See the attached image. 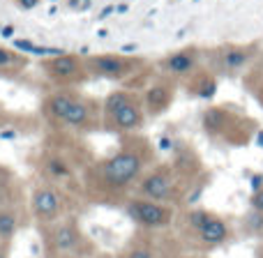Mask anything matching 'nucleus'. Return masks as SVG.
<instances>
[{
  "label": "nucleus",
  "mask_w": 263,
  "mask_h": 258,
  "mask_svg": "<svg viewBox=\"0 0 263 258\" xmlns=\"http://www.w3.org/2000/svg\"><path fill=\"white\" fill-rule=\"evenodd\" d=\"M155 166V150L145 136L127 134L111 154L90 162L81 175V189L90 203L120 205L134 196L141 177Z\"/></svg>",
  "instance_id": "f257e3e1"
},
{
  "label": "nucleus",
  "mask_w": 263,
  "mask_h": 258,
  "mask_svg": "<svg viewBox=\"0 0 263 258\" xmlns=\"http://www.w3.org/2000/svg\"><path fill=\"white\" fill-rule=\"evenodd\" d=\"M40 109H42V115L49 123L67 127V129L90 131L102 120V106L95 100L83 97L81 92L69 90V88L44 95Z\"/></svg>",
  "instance_id": "f03ea898"
},
{
  "label": "nucleus",
  "mask_w": 263,
  "mask_h": 258,
  "mask_svg": "<svg viewBox=\"0 0 263 258\" xmlns=\"http://www.w3.org/2000/svg\"><path fill=\"white\" fill-rule=\"evenodd\" d=\"M203 131L213 141H219L231 148H242L256 134V123L240 111V106L222 104L210 106L203 113Z\"/></svg>",
  "instance_id": "7ed1b4c3"
},
{
  "label": "nucleus",
  "mask_w": 263,
  "mask_h": 258,
  "mask_svg": "<svg viewBox=\"0 0 263 258\" xmlns=\"http://www.w3.org/2000/svg\"><path fill=\"white\" fill-rule=\"evenodd\" d=\"M40 235L44 258H92L97 254L77 214H69L49 228H40Z\"/></svg>",
  "instance_id": "20e7f679"
},
{
  "label": "nucleus",
  "mask_w": 263,
  "mask_h": 258,
  "mask_svg": "<svg viewBox=\"0 0 263 258\" xmlns=\"http://www.w3.org/2000/svg\"><path fill=\"white\" fill-rule=\"evenodd\" d=\"M182 231L201 251H210L231 242L233 228L222 214L205 208H190L182 214Z\"/></svg>",
  "instance_id": "39448f33"
},
{
  "label": "nucleus",
  "mask_w": 263,
  "mask_h": 258,
  "mask_svg": "<svg viewBox=\"0 0 263 258\" xmlns=\"http://www.w3.org/2000/svg\"><path fill=\"white\" fill-rule=\"evenodd\" d=\"M102 123L106 129L136 134L145 123L143 97L132 90H116L102 102Z\"/></svg>",
  "instance_id": "423d86ee"
},
{
  "label": "nucleus",
  "mask_w": 263,
  "mask_h": 258,
  "mask_svg": "<svg viewBox=\"0 0 263 258\" xmlns=\"http://www.w3.org/2000/svg\"><path fill=\"white\" fill-rule=\"evenodd\" d=\"M86 164H81L79 159V150L72 148L69 152L55 148L53 143H46L40 152V159H37V171L42 175V182H49V185H55L60 189L69 185H77L81 182L79 177V171H86Z\"/></svg>",
  "instance_id": "0eeeda50"
},
{
  "label": "nucleus",
  "mask_w": 263,
  "mask_h": 258,
  "mask_svg": "<svg viewBox=\"0 0 263 258\" xmlns=\"http://www.w3.org/2000/svg\"><path fill=\"white\" fill-rule=\"evenodd\" d=\"M28 210H30V219L35 222L37 228H49L72 214L67 212L65 189L49 185V182H37L32 187L30 196H28Z\"/></svg>",
  "instance_id": "6e6552de"
},
{
  "label": "nucleus",
  "mask_w": 263,
  "mask_h": 258,
  "mask_svg": "<svg viewBox=\"0 0 263 258\" xmlns=\"http://www.w3.org/2000/svg\"><path fill=\"white\" fill-rule=\"evenodd\" d=\"M125 214L136 224L139 231H166L176 222V208L166 203H157L150 199H141V196H129L127 203L123 205Z\"/></svg>",
  "instance_id": "1a4fd4ad"
},
{
  "label": "nucleus",
  "mask_w": 263,
  "mask_h": 258,
  "mask_svg": "<svg viewBox=\"0 0 263 258\" xmlns=\"http://www.w3.org/2000/svg\"><path fill=\"white\" fill-rule=\"evenodd\" d=\"M86 65H88V72L100 78H106V81H127L129 76L141 74L145 67L143 60L134 58V55H125V53L88 55Z\"/></svg>",
  "instance_id": "9d476101"
},
{
  "label": "nucleus",
  "mask_w": 263,
  "mask_h": 258,
  "mask_svg": "<svg viewBox=\"0 0 263 258\" xmlns=\"http://www.w3.org/2000/svg\"><path fill=\"white\" fill-rule=\"evenodd\" d=\"M42 72L51 78V81L60 83V86H77V83L86 81L88 65L81 55L77 53H63L55 58H44L42 60Z\"/></svg>",
  "instance_id": "9b49d317"
},
{
  "label": "nucleus",
  "mask_w": 263,
  "mask_h": 258,
  "mask_svg": "<svg viewBox=\"0 0 263 258\" xmlns=\"http://www.w3.org/2000/svg\"><path fill=\"white\" fill-rule=\"evenodd\" d=\"M201 63V49L199 46H185L180 51H171L166 58L157 60L159 74L171 81H187L199 72Z\"/></svg>",
  "instance_id": "f8f14e48"
},
{
  "label": "nucleus",
  "mask_w": 263,
  "mask_h": 258,
  "mask_svg": "<svg viewBox=\"0 0 263 258\" xmlns=\"http://www.w3.org/2000/svg\"><path fill=\"white\" fill-rule=\"evenodd\" d=\"M259 55V46L256 44H224L215 49V60L222 72H240L250 63H254Z\"/></svg>",
  "instance_id": "ddd939ff"
},
{
  "label": "nucleus",
  "mask_w": 263,
  "mask_h": 258,
  "mask_svg": "<svg viewBox=\"0 0 263 258\" xmlns=\"http://www.w3.org/2000/svg\"><path fill=\"white\" fill-rule=\"evenodd\" d=\"M173 97H176V81H171V78H166V76L157 78L155 83H150V86L145 88V95H143L145 113L159 115V113H164V111H168Z\"/></svg>",
  "instance_id": "4468645a"
},
{
  "label": "nucleus",
  "mask_w": 263,
  "mask_h": 258,
  "mask_svg": "<svg viewBox=\"0 0 263 258\" xmlns=\"http://www.w3.org/2000/svg\"><path fill=\"white\" fill-rule=\"evenodd\" d=\"M28 217H30V210H28L26 203L3 205L0 208V242L12 245V240L18 235V231L28 224Z\"/></svg>",
  "instance_id": "2eb2a0df"
},
{
  "label": "nucleus",
  "mask_w": 263,
  "mask_h": 258,
  "mask_svg": "<svg viewBox=\"0 0 263 258\" xmlns=\"http://www.w3.org/2000/svg\"><path fill=\"white\" fill-rule=\"evenodd\" d=\"M116 258H162V249L148 235V231H139L127 240V245L116 254Z\"/></svg>",
  "instance_id": "dca6fc26"
},
{
  "label": "nucleus",
  "mask_w": 263,
  "mask_h": 258,
  "mask_svg": "<svg viewBox=\"0 0 263 258\" xmlns=\"http://www.w3.org/2000/svg\"><path fill=\"white\" fill-rule=\"evenodd\" d=\"M23 203V191L18 185L16 173L9 166L0 164V208L3 205H18Z\"/></svg>",
  "instance_id": "f3484780"
},
{
  "label": "nucleus",
  "mask_w": 263,
  "mask_h": 258,
  "mask_svg": "<svg viewBox=\"0 0 263 258\" xmlns=\"http://www.w3.org/2000/svg\"><path fill=\"white\" fill-rule=\"evenodd\" d=\"M185 83L192 90V95L201 97V100H210V97L215 95V90H217V78H215V74L208 72V69H199V72L192 78H187Z\"/></svg>",
  "instance_id": "a211bd4d"
},
{
  "label": "nucleus",
  "mask_w": 263,
  "mask_h": 258,
  "mask_svg": "<svg viewBox=\"0 0 263 258\" xmlns=\"http://www.w3.org/2000/svg\"><path fill=\"white\" fill-rule=\"evenodd\" d=\"M28 65L26 55L18 53L14 49H7V46H0V69H7V72H21Z\"/></svg>",
  "instance_id": "6ab92c4d"
},
{
  "label": "nucleus",
  "mask_w": 263,
  "mask_h": 258,
  "mask_svg": "<svg viewBox=\"0 0 263 258\" xmlns=\"http://www.w3.org/2000/svg\"><path fill=\"white\" fill-rule=\"evenodd\" d=\"M242 81H245V86L250 88L252 95L256 97V102L263 106V60L247 72V76L242 78Z\"/></svg>",
  "instance_id": "aec40b11"
},
{
  "label": "nucleus",
  "mask_w": 263,
  "mask_h": 258,
  "mask_svg": "<svg viewBox=\"0 0 263 258\" xmlns=\"http://www.w3.org/2000/svg\"><path fill=\"white\" fill-rule=\"evenodd\" d=\"M242 231L252 237H261L263 240V212L250 210V212L242 217Z\"/></svg>",
  "instance_id": "412c9836"
},
{
  "label": "nucleus",
  "mask_w": 263,
  "mask_h": 258,
  "mask_svg": "<svg viewBox=\"0 0 263 258\" xmlns=\"http://www.w3.org/2000/svg\"><path fill=\"white\" fill-rule=\"evenodd\" d=\"M250 210L263 212V187H261L259 191H252V196H250Z\"/></svg>",
  "instance_id": "4be33fe9"
},
{
  "label": "nucleus",
  "mask_w": 263,
  "mask_h": 258,
  "mask_svg": "<svg viewBox=\"0 0 263 258\" xmlns=\"http://www.w3.org/2000/svg\"><path fill=\"white\" fill-rule=\"evenodd\" d=\"M16 3H18V7H23V9H32L40 5V0H16Z\"/></svg>",
  "instance_id": "5701e85b"
},
{
  "label": "nucleus",
  "mask_w": 263,
  "mask_h": 258,
  "mask_svg": "<svg viewBox=\"0 0 263 258\" xmlns=\"http://www.w3.org/2000/svg\"><path fill=\"white\" fill-rule=\"evenodd\" d=\"M159 150H171V138H168V136L159 138Z\"/></svg>",
  "instance_id": "b1692460"
},
{
  "label": "nucleus",
  "mask_w": 263,
  "mask_h": 258,
  "mask_svg": "<svg viewBox=\"0 0 263 258\" xmlns=\"http://www.w3.org/2000/svg\"><path fill=\"white\" fill-rule=\"evenodd\" d=\"M114 12H116V7H114V5H109V7H104V9H102V12H100V18L111 16V14H114Z\"/></svg>",
  "instance_id": "393cba45"
},
{
  "label": "nucleus",
  "mask_w": 263,
  "mask_h": 258,
  "mask_svg": "<svg viewBox=\"0 0 263 258\" xmlns=\"http://www.w3.org/2000/svg\"><path fill=\"white\" fill-rule=\"evenodd\" d=\"M7 254H9V245L0 242V258H7Z\"/></svg>",
  "instance_id": "a878e982"
},
{
  "label": "nucleus",
  "mask_w": 263,
  "mask_h": 258,
  "mask_svg": "<svg viewBox=\"0 0 263 258\" xmlns=\"http://www.w3.org/2000/svg\"><path fill=\"white\" fill-rule=\"evenodd\" d=\"M0 32H3V37H12V32H14V26H5V28H3V30H0Z\"/></svg>",
  "instance_id": "bb28decb"
},
{
  "label": "nucleus",
  "mask_w": 263,
  "mask_h": 258,
  "mask_svg": "<svg viewBox=\"0 0 263 258\" xmlns=\"http://www.w3.org/2000/svg\"><path fill=\"white\" fill-rule=\"evenodd\" d=\"M92 258H116V254H106V251H97Z\"/></svg>",
  "instance_id": "cd10ccee"
},
{
  "label": "nucleus",
  "mask_w": 263,
  "mask_h": 258,
  "mask_svg": "<svg viewBox=\"0 0 263 258\" xmlns=\"http://www.w3.org/2000/svg\"><path fill=\"white\" fill-rule=\"evenodd\" d=\"M256 258H263V242H261V247H259V251H256Z\"/></svg>",
  "instance_id": "c85d7f7f"
},
{
  "label": "nucleus",
  "mask_w": 263,
  "mask_h": 258,
  "mask_svg": "<svg viewBox=\"0 0 263 258\" xmlns=\"http://www.w3.org/2000/svg\"><path fill=\"white\" fill-rule=\"evenodd\" d=\"M192 258H201V256H192Z\"/></svg>",
  "instance_id": "c756f323"
}]
</instances>
